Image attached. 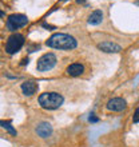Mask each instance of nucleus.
Masks as SVG:
<instances>
[{
	"label": "nucleus",
	"mask_w": 139,
	"mask_h": 147,
	"mask_svg": "<svg viewBox=\"0 0 139 147\" xmlns=\"http://www.w3.org/2000/svg\"><path fill=\"white\" fill-rule=\"evenodd\" d=\"M43 27H46V28H48V30H54V27H52V26H48V24H43Z\"/></svg>",
	"instance_id": "dca6fc26"
},
{
	"label": "nucleus",
	"mask_w": 139,
	"mask_h": 147,
	"mask_svg": "<svg viewBox=\"0 0 139 147\" xmlns=\"http://www.w3.org/2000/svg\"><path fill=\"white\" fill-rule=\"evenodd\" d=\"M28 24V18L23 13H13L9 15L7 19V28L11 32L15 34L16 30H19L22 27H26Z\"/></svg>",
	"instance_id": "39448f33"
},
{
	"label": "nucleus",
	"mask_w": 139,
	"mask_h": 147,
	"mask_svg": "<svg viewBox=\"0 0 139 147\" xmlns=\"http://www.w3.org/2000/svg\"><path fill=\"white\" fill-rule=\"evenodd\" d=\"M103 20V12L101 9H95L94 12H91V15L88 16V24L91 26H98L102 23Z\"/></svg>",
	"instance_id": "9b49d317"
},
{
	"label": "nucleus",
	"mask_w": 139,
	"mask_h": 147,
	"mask_svg": "<svg viewBox=\"0 0 139 147\" xmlns=\"http://www.w3.org/2000/svg\"><path fill=\"white\" fill-rule=\"evenodd\" d=\"M56 62L58 59L52 52H48V54L42 55L40 58L38 59V63H36V68L40 72H44V71H50L52 70L55 66H56Z\"/></svg>",
	"instance_id": "20e7f679"
},
{
	"label": "nucleus",
	"mask_w": 139,
	"mask_h": 147,
	"mask_svg": "<svg viewBox=\"0 0 139 147\" xmlns=\"http://www.w3.org/2000/svg\"><path fill=\"white\" fill-rule=\"evenodd\" d=\"M1 127H3V128H5V130H7V131L9 132L11 135H13V136H16V134H18V132H16V130H15V128L12 127L11 122H5V120H1Z\"/></svg>",
	"instance_id": "f8f14e48"
},
{
	"label": "nucleus",
	"mask_w": 139,
	"mask_h": 147,
	"mask_svg": "<svg viewBox=\"0 0 139 147\" xmlns=\"http://www.w3.org/2000/svg\"><path fill=\"white\" fill-rule=\"evenodd\" d=\"M98 48L106 54H118L122 51V47L116 43H112V42H102L98 44Z\"/></svg>",
	"instance_id": "0eeeda50"
},
{
	"label": "nucleus",
	"mask_w": 139,
	"mask_h": 147,
	"mask_svg": "<svg viewBox=\"0 0 139 147\" xmlns=\"http://www.w3.org/2000/svg\"><path fill=\"white\" fill-rule=\"evenodd\" d=\"M78 4H86V0H75Z\"/></svg>",
	"instance_id": "f3484780"
},
{
	"label": "nucleus",
	"mask_w": 139,
	"mask_h": 147,
	"mask_svg": "<svg viewBox=\"0 0 139 147\" xmlns=\"http://www.w3.org/2000/svg\"><path fill=\"white\" fill-rule=\"evenodd\" d=\"M47 47L56 48V50H74L78 46V40L68 34H54L46 42Z\"/></svg>",
	"instance_id": "f257e3e1"
},
{
	"label": "nucleus",
	"mask_w": 139,
	"mask_h": 147,
	"mask_svg": "<svg viewBox=\"0 0 139 147\" xmlns=\"http://www.w3.org/2000/svg\"><path fill=\"white\" fill-rule=\"evenodd\" d=\"M28 62H30L28 58H24L23 60H22V63H20V66H26V64H28Z\"/></svg>",
	"instance_id": "2eb2a0df"
},
{
	"label": "nucleus",
	"mask_w": 139,
	"mask_h": 147,
	"mask_svg": "<svg viewBox=\"0 0 139 147\" xmlns=\"http://www.w3.org/2000/svg\"><path fill=\"white\" fill-rule=\"evenodd\" d=\"M39 105L44 110H58L64 102L62 94L51 91V92H43L39 95Z\"/></svg>",
	"instance_id": "f03ea898"
},
{
	"label": "nucleus",
	"mask_w": 139,
	"mask_h": 147,
	"mask_svg": "<svg viewBox=\"0 0 139 147\" xmlns=\"http://www.w3.org/2000/svg\"><path fill=\"white\" fill-rule=\"evenodd\" d=\"M24 42H26V40H24V36L22 35V34H18V32L12 34V35L8 38L7 43H5V52L9 55L16 54V52L24 46Z\"/></svg>",
	"instance_id": "7ed1b4c3"
},
{
	"label": "nucleus",
	"mask_w": 139,
	"mask_h": 147,
	"mask_svg": "<svg viewBox=\"0 0 139 147\" xmlns=\"http://www.w3.org/2000/svg\"><path fill=\"white\" fill-rule=\"evenodd\" d=\"M35 131H36L38 136L46 139V138L51 136V134H52V126H51V123H48V122H42V123H39L38 126H36Z\"/></svg>",
	"instance_id": "6e6552de"
},
{
	"label": "nucleus",
	"mask_w": 139,
	"mask_h": 147,
	"mask_svg": "<svg viewBox=\"0 0 139 147\" xmlns=\"http://www.w3.org/2000/svg\"><path fill=\"white\" fill-rule=\"evenodd\" d=\"M132 122H134V123H138L139 122V109L135 110V114L132 116Z\"/></svg>",
	"instance_id": "4468645a"
},
{
	"label": "nucleus",
	"mask_w": 139,
	"mask_h": 147,
	"mask_svg": "<svg viewBox=\"0 0 139 147\" xmlns=\"http://www.w3.org/2000/svg\"><path fill=\"white\" fill-rule=\"evenodd\" d=\"M88 122H91V123H96V122H99V118L98 116H95V114L94 112H91L88 116Z\"/></svg>",
	"instance_id": "ddd939ff"
},
{
	"label": "nucleus",
	"mask_w": 139,
	"mask_h": 147,
	"mask_svg": "<svg viewBox=\"0 0 139 147\" xmlns=\"http://www.w3.org/2000/svg\"><path fill=\"white\" fill-rule=\"evenodd\" d=\"M126 106H127V103H126V100L124 99H122V98H112V99H110V100L107 102V110L108 111H123L124 109H126Z\"/></svg>",
	"instance_id": "423d86ee"
},
{
	"label": "nucleus",
	"mask_w": 139,
	"mask_h": 147,
	"mask_svg": "<svg viewBox=\"0 0 139 147\" xmlns=\"http://www.w3.org/2000/svg\"><path fill=\"white\" fill-rule=\"evenodd\" d=\"M83 72H84V67L80 63H72V64H70L67 67V74L70 76H80Z\"/></svg>",
	"instance_id": "9d476101"
},
{
	"label": "nucleus",
	"mask_w": 139,
	"mask_h": 147,
	"mask_svg": "<svg viewBox=\"0 0 139 147\" xmlns=\"http://www.w3.org/2000/svg\"><path fill=\"white\" fill-rule=\"evenodd\" d=\"M22 91L26 96H31L38 91V83L35 80H27L22 83Z\"/></svg>",
	"instance_id": "1a4fd4ad"
}]
</instances>
